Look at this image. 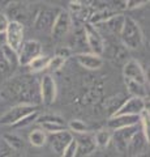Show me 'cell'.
<instances>
[{
	"mask_svg": "<svg viewBox=\"0 0 150 157\" xmlns=\"http://www.w3.org/2000/svg\"><path fill=\"white\" fill-rule=\"evenodd\" d=\"M119 37L122 43L129 50H137L144 43V34L141 28L132 17L124 18V24Z\"/></svg>",
	"mask_w": 150,
	"mask_h": 157,
	"instance_id": "obj_1",
	"label": "cell"
},
{
	"mask_svg": "<svg viewBox=\"0 0 150 157\" xmlns=\"http://www.w3.org/2000/svg\"><path fill=\"white\" fill-rule=\"evenodd\" d=\"M34 111H37L34 105L18 104L16 106L11 107L8 111H5L2 117H0V124H3V126H14L17 122H20L22 118H25L26 115L31 114V113H34Z\"/></svg>",
	"mask_w": 150,
	"mask_h": 157,
	"instance_id": "obj_2",
	"label": "cell"
},
{
	"mask_svg": "<svg viewBox=\"0 0 150 157\" xmlns=\"http://www.w3.org/2000/svg\"><path fill=\"white\" fill-rule=\"evenodd\" d=\"M84 37H85V41L88 43L91 54H95V55L101 56L104 52V39L102 37V34H101V32L94 25H91L89 22L85 24Z\"/></svg>",
	"mask_w": 150,
	"mask_h": 157,
	"instance_id": "obj_3",
	"label": "cell"
},
{
	"mask_svg": "<svg viewBox=\"0 0 150 157\" xmlns=\"http://www.w3.org/2000/svg\"><path fill=\"white\" fill-rule=\"evenodd\" d=\"M24 25L22 22L12 21L9 20V24L5 30V45L11 47L13 51L18 52L24 43Z\"/></svg>",
	"mask_w": 150,
	"mask_h": 157,
	"instance_id": "obj_4",
	"label": "cell"
},
{
	"mask_svg": "<svg viewBox=\"0 0 150 157\" xmlns=\"http://www.w3.org/2000/svg\"><path fill=\"white\" fill-rule=\"evenodd\" d=\"M17 55H18V64L27 66L34 58L42 55V45L35 39L24 41Z\"/></svg>",
	"mask_w": 150,
	"mask_h": 157,
	"instance_id": "obj_5",
	"label": "cell"
},
{
	"mask_svg": "<svg viewBox=\"0 0 150 157\" xmlns=\"http://www.w3.org/2000/svg\"><path fill=\"white\" fill-rule=\"evenodd\" d=\"M57 94V86L56 81L50 73L43 75L41 84H39V98L45 105L54 104Z\"/></svg>",
	"mask_w": 150,
	"mask_h": 157,
	"instance_id": "obj_6",
	"label": "cell"
},
{
	"mask_svg": "<svg viewBox=\"0 0 150 157\" xmlns=\"http://www.w3.org/2000/svg\"><path fill=\"white\" fill-rule=\"evenodd\" d=\"M138 131H140V124L127 127V128H122V130H116L112 132V139H111V141L114 143L115 148L118 151H125L130 139H132Z\"/></svg>",
	"mask_w": 150,
	"mask_h": 157,
	"instance_id": "obj_7",
	"label": "cell"
},
{
	"mask_svg": "<svg viewBox=\"0 0 150 157\" xmlns=\"http://www.w3.org/2000/svg\"><path fill=\"white\" fill-rule=\"evenodd\" d=\"M69 28H71V14L67 11L60 9V11L57 12L56 17L54 20V24H52V28H51L52 38L61 39L67 33H68Z\"/></svg>",
	"mask_w": 150,
	"mask_h": 157,
	"instance_id": "obj_8",
	"label": "cell"
},
{
	"mask_svg": "<svg viewBox=\"0 0 150 157\" xmlns=\"http://www.w3.org/2000/svg\"><path fill=\"white\" fill-rule=\"evenodd\" d=\"M123 75H124V78H127V80L136 81V82H140V84L146 85L148 82L146 73H145L142 66L136 59H130V60L125 63V66L123 68Z\"/></svg>",
	"mask_w": 150,
	"mask_h": 157,
	"instance_id": "obj_9",
	"label": "cell"
},
{
	"mask_svg": "<svg viewBox=\"0 0 150 157\" xmlns=\"http://www.w3.org/2000/svg\"><path fill=\"white\" fill-rule=\"evenodd\" d=\"M146 109V102L142 98L130 97L123 102V105L119 107V110L114 115H136L138 117Z\"/></svg>",
	"mask_w": 150,
	"mask_h": 157,
	"instance_id": "obj_10",
	"label": "cell"
},
{
	"mask_svg": "<svg viewBox=\"0 0 150 157\" xmlns=\"http://www.w3.org/2000/svg\"><path fill=\"white\" fill-rule=\"evenodd\" d=\"M59 11H54V8H43L37 13L34 20V26L37 30L41 32H51L52 24Z\"/></svg>",
	"mask_w": 150,
	"mask_h": 157,
	"instance_id": "obj_11",
	"label": "cell"
},
{
	"mask_svg": "<svg viewBox=\"0 0 150 157\" xmlns=\"http://www.w3.org/2000/svg\"><path fill=\"white\" fill-rule=\"evenodd\" d=\"M72 139H73V135H72L68 130L47 135V143H50L52 151H54L56 155H59V156L63 153L64 148L68 145V143Z\"/></svg>",
	"mask_w": 150,
	"mask_h": 157,
	"instance_id": "obj_12",
	"label": "cell"
},
{
	"mask_svg": "<svg viewBox=\"0 0 150 157\" xmlns=\"http://www.w3.org/2000/svg\"><path fill=\"white\" fill-rule=\"evenodd\" d=\"M75 140L77 143V155L76 157H88L95 151V143L94 137L89 134H82V135H75Z\"/></svg>",
	"mask_w": 150,
	"mask_h": 157,
	"instance_id": "obj_13",
	"label": "cell"
},
{
	"mask_svg": "<svg viewBox=\"0 0 150 157\" xmlns=\"http://www.w3.org/2000/svg\"><path fill=\"white\" fill-rule=\"evenodd\" d=\"M108 128L111 131L127 128V127L140 124V115H112L108 121Z\"/></svg>",
	"mask_w": 150,
	"mask_h": 157,
	"instance_id": "obj_14",
	"label": "cell"
},
{
	"mask_svg": "<svg viewBox=\"0 0 150 157\" xmlns=\"http://www.w3.org/2000/svg\"><path fill=\"white\" fill-rule=\"evenodd\" d=\"M76 60L81 67H84L89 71H97L103 66L102 56L95 55V54H91V52L79 54V55H76Z\"/></svg>",
	"mask_w": 150,
	"mask_h": 157,
	"instance_id": "obj_15",
	"label": "cell"
},
{
	"mask_svg": "<svg viewBox=\"0 0 150 157\" xmlns=\"http://www.w3.org/2000/svg\"><path fill=\"white\" fill-rule=\"evenodd\" d=\"M124 18H125L124 14L115 13L114 16H111L110 18L106 20V21L98 24V25H94V26L97 29L103 28L104 30L107 33H110V34H120L122 28H123V24H124Z\"/></svg>",
	"mask_w": 150,
	"mask_h": 157,
	"instance_id": "obj_16",
	"label": "cell"
},
{
	"mask_svg": "<svg viewBox=\"0 0 150 157\" xmlns=\"http://www.w3.org/2000/svg\"><path fill=\"white\" fill-rule=\"evenodd\" d=\"M146 144H149V141L146 140V137L144 136V134L141 132V128H140V131L130 139L127 149L132 153V156H137V155L145 153V147H146Z\"/></svg>",
	"mask_w": 150,
	"mask_h": 157,
	"instance_id": "obj_17",
	"label": "cell"
},
{
	"mask_svg": "<svg viewBox=\"0 0 150 157\" xmlns=\"http://www.w3.org/2000/svg\"><path fill=\"white\" fill-rule=\"evenodd\" d=\"M125 80V85H127V89L128 92L132 94V97H137V98H145L148 97V86L145 84H140V82H136V81H132V80Z\"/></svg>",
	"mask_w": 150,
	"mask_h": 157,
	"instance_id": "obj_18",
	"label": "cell"
},
{
	"mask_svg": "<svg viewBox=\"0 0 150 157\" xmlns=\"http://www.w3.org/2000/svg\"><path fill=\"white\" fill-rule=\"evenodd\" d=\"M48 60H50V58L46 56V55H43V54H42V55H39V56L34 58L27 64L29 71H30L31 73H38V72H42V71H46Z\"/></svg>",
	"mask_w": 150,
	"mask_h": 157,
	"instance_id": "obj_19",
	"label": "cell"
},
{
	"mask_svg": "<svg viewBox=\"0 0 150 157\" xmlns=\"http://www.w3.org/2000/svg\"><path fill=\"white\" fill-rule=\"evenodd\" d=\"M93 137H94L95 147H99V148H107V147L110 145V143H111V139H112V132H111L110 130H99Z\"/></svg>",
	"mask_w": 150,
	"mask_h": 157,
	"instance_id": "obj_20",
	"label": "cell"
},
{
	"mask_svg": "<svg viewBox=\"0 0 150 157\" xmlns=\"http://www.w3.org/2000/svg\"><path fill=\"white\" fill-rule=\"evenodd\" d=\"M29 141L34 147H43L47 143V134L42 128H35L29 134Z\"/></svg>",
	"mask_w": 150,
	"mask_h": 157,
	"instance_id": "obj_21",
	"label": "cell"
},
{
	"mask_svg": "<svg viewBox=\"0 0 150 157\" xmlns=\"http://www.w3.org/2000/svg\"><path fill=\"white\" fill-rule=\"evenodd\" d=\"M0 52H2L3 58L7 60V63L9 64L11 68H14L18 66V55L16 51H13L11 47H8L7 45L0 46Z\"/></svg>",
	"mask_w": 150,
	"mask_h": 157,
	"instance_id": "obj_22",
	"label": "cell"
},
{
	"mask_svg": "<svg viewBox=\"0 0 150 157\" xmlns=\"http://www.w3.org/2000/svg\"><path fill=\"white\" fill-rule=\"evenodd\" d=\"M68 130L72 135H82V134H88V126L85 122H82L80 119H72L68 123Z\"/></svg>",
	"mask_w": 150,
	"mask_h": 157,
	"instance_id": "obj_23",
	"label": "cell"
},
{
	"mask_svg": "<svg viewBox=\"0 0 150 157\" xmlns=\"http://www.w3.org/2000/svg\"><path fill=\"white\" fill-rule=\"evenodd\" d=\"M39 124H41V128L45 131L47 135L67 130L65 123H59V122H41Z\"/></svg>",
	"mask_w": 150,
	"mask_h": 157,
	"instance_id": "obj_24",
	"label": "cell"
},
{
	"mask_svg": "<svg viewBox=\"0 0 150 157\" xmlns=\"http://www.w3.org/2000/svg\"><path fill=\"white\" fill-rule=\"evenodd\" d=\"M3 137H4V141H5L13 151H21L24 148V140L21 136H18L16 134H5Z\"/></svg>",
	"mask_w": 150,
	"mask_h": 157,
	"instance_id": "obj_25",
	"label": "cell"
},
{
	"mask_svg": "<svg viewBox=\"0 0 150 157\" xmlns=\"http://www.w3.org/2000/svg\"><path fill=\"white\" fill-rule=\"evenodd\" d=\"M65 60H67V59L61 58L59 55H55V56L50 58V60H48V64H47V71H51V72L59 71L60 68H63V66L65 64Z\"/></svg>",
	"mask_w": 150,
	"mask_h": 157,
	"instance_id": "obj_26",
	"label": "cell"
},
{
	"mask_svg": "<svg viewBox=\"0 0 150 157\" xmlns=\"http://www.w3.org/2000/svg\"><path fill=\"white\" fill-rule=\"evenodd\" d=\"M38 117H39V114H38V111H34V113H31V114H29L26 115L25 118H22V119L20 122H17L14 126V128H21V127H27V126H30L33 123H35L37 119H38Z\"/></svg>",
	"mask_w": 150,
	"mask_h": 157,
	"instance_id": "obj_27",
	"label": "cell"
},
{
	"mask_svg": "<svg viewBox=\"0 0 150 157\" xmlns=\"http://www.w3.org/2000/svg\"><path fill=\"white\" fill-rule=\"evenodd\" d=\"M76 155H77V143L73 137V139L68 143V145L64 148L60 157H76Z\"/></svg>",
	"mask_w": 150,
	"mask_h": 157,
	"instance_id": "obj_28",
	"label": "cell"
},
{
	"mask_svg": "<svg viewBox=\"0 0 150 157\" xmlns=\"http://www.w3.org/2000/svg\"><path fill=\"white\" fill-rule=\"evenodd\" d=\"M8 24H9V18H8V16H7L5 13H2V12H0V34L5 33Z\"/></svg>",
	"mask_w": 150,
	"mask_h": 157,
	"instance_id": "obj_29",
	"label": "cell"
},
{
	"mask_svg": "<svg viewBox=\"0 0 150 157\" xmlns=\"http://www.w3.org/2000/svg\"><path fill=\"white\" fill-rule=\"evenodd\" d=\"M125 8L128 9H134V8H140L141 6H145V4H148V2H125Z\"/></svg>",
	"mask_w": 150,
	"mask_h": 157,
	"instance_id": "obj_30",
	"label": "cell"
},
{
	"mask_svg": "<svg viewBox=\"0 0 150 157\" xmlns=\"http://www.w3.org/2000/svg\"><path fill=\"white\" fill-rule=\"evenodd\" d=\"M56 55H59V56H61V58L67 59V58L71 55V50H69L68 47H63V48H60V50H57Z\"/></svg>",
	"mask_w": 150,
	"mask_h": 157,
	"instance_id": "obj_31",
	"label": "cell"
},
{
	"mask_svg": "<svg viewBox=\"0 0 150 157\" xmlns=\"http://www.w3.org/2000/svg\"><path fill=\"white\" fill-rule=\"evenodd\" d=\"M132 157H149V155L145 152V153H141V155H137V156H132Z\"/></svg>",
	"mask_w": 150,
	"mask_h": 157,
	"instance_id": "obj_32",
	"label": "cell"
},
{
	"mask_svg": "<svg viewBox=\"0 0 150 157\" xmlns=\"http://www.w3.org/2000/svg\"><path fill=\"white\" fill-rule=\"evenodd\" d=\"M106 157H116V156H115V155H107Z\"/></svg>",
	"mask_w": 150,
	"mask_h": 157,
	"instance_id": "obj_33",
	"label": "cell"
}]
</instances>
